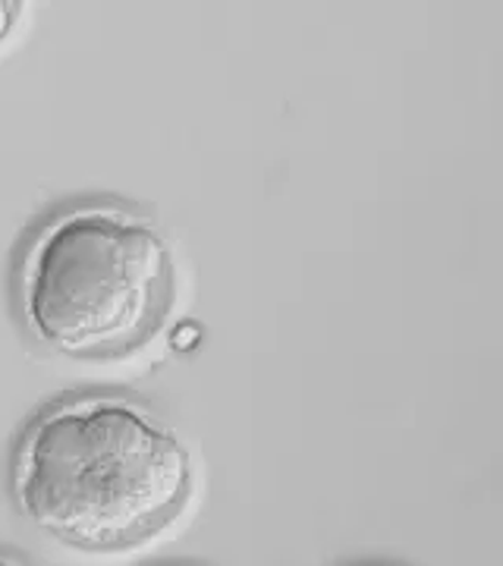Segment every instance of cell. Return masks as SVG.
I'll return each mask as SVG.
<instances>
[{
	"instance_id": "1",
	"label": "cell",
	"mask_w": 503,
	"mask_h": 566,
	"mask_svg": "<svg viewBox=\"0 0 503 566\" xmlns=\"http://www.w3.org/2000/svg\"><path fill=\"white\" fill-rule=\"evenodd\" d=\"M196 463L177 428L117 390L66 394L22 424L10 497L41 535L66 547L133 551L180 520Z\"/></svg>"
},
{
	"instance_id": "2",
	"label": "cell",
	"mask_w": 503,
	"mask_h": 566,
	"mask_svg": "<svg viewBox=\"0 0 503 566\" xmlns=\"http://www.w3.org/2000/svg\"><path fill=\"white\" fill-rule=\"evenodd\" d=\"M22 331L76 363H114L170 322L177 264L161 227L117 199L61 205L32 230L13 274Z\"/></svg>"
},
{
	"instance_id": "3",
	"label": "cell",
	"mask_w": 503,
	"mask_h": 566,
	"mask_svg": "<svg viewBox=\"0 0 503 566\" xmlns=\"http://www.w3.org/2000/svg\"><path fill=\"white\" fill-rule=\"evenodd\" d=\"M22 3L20 0H0V44L10 39L13 25L20 22Z\"/></svg>"
}]
</instances>
